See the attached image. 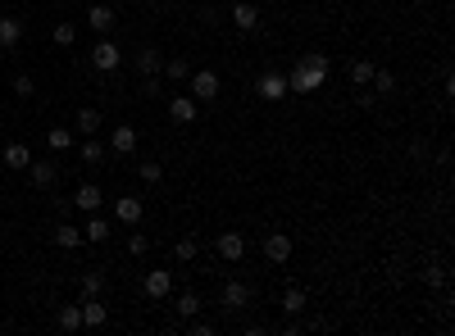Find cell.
I'll return each instance as SVG.
<instances>
[{"label": "cell", "instance_id": "cell-28", "mask_svg": "<svg viewBox=\"0 0 455 336\" xmlns=\"http://www.w3.org/2000/svg\"><path fill=\"white\" fill-rule=\"evenodd\" d=\"M46 146H51V151H73V132L69 128H51L46 132Z\"/></svg>", "mask_w": 455, "mask_h": 336}, {"label": "cell", "instance_id": "cell-20", "mask_svg": "<svg viewBox=\"0 0 455 336\" xmlns=\"http://www.w3.org/2000/svg\"><path fill=\"white\" fill-rule=\"evenodd\" d=\"M73 128H78L82 136H96V132H101V109H78V118H73Z\"/></svg>", "mask_w": 455, "mask_h": 336}, {"label": "cell", "instance_id": "cell-13", "mask_svg": "<svg viewBox=\"0 0 455 336\" xmlns=\"http://www.w3.org/2000/svg\"><path fill=\"white\" fill-rule=\"evenodd\" d=\"M19 41H23L19 14H0V51H19Z\"/></svg>", "mask_w": 455, "mask_h": 336}, {"label": "cell", "instance_id": "cell-22", "mask_svg": "<svg viewBox=\"0 0 455 336\" xmlns=\"http://www.w3.org/2000/svg\"><path fill=\"white\" fill-rule=\"evenodd\" d=\"M159 73H164L169 82H187V78H191V64H187L182 55H174V59H164V68H159Z\"/></svg>", "mask_w": 455, "mask_h": 336}, {"label": "cell", "instance_id": "cell-16", "mask_svg": "<svg viewBox=\"0 0 455 336\" xmlns=\"http://www.w3.org/2000/svg\"><path fill=\"white\" fill-rule=\"evenodd\" d=\"M114 19H119V14H114L109 5H91V9H87V28H91L96 36H105L109 28H114Z\"/></svg>", "mask_w": 455, "mask_h": 336}, {"label": "cell", "instance_id": "cell-3", "mask_svg": "<svg viewBox=\"0 0 455 336\" xmlns=\"http://www.w3.org/2000/svg\"><path fill=\"white\" fill-rule=\"evenodd\" d=\"M119 64H123V51L109 41V36H101V41L91 46V68H96V73H114Z\"/></svg>", "mask_w": 455, "mask_h": 336}, {"label": "cell", "instance_id": "cell-26", "mask_svg": "<svg viewBox=\"0 0 455 336\" xmlns=\"http://www.w3.org/2000/svg\"><path fill=\"white\" fill-rule=\"evenodd\" d=\"M369 86H374V96H391V91H396V78H391L387 68H374V78H369Z\"/></svg>", "mask_w": 455, "mask_h": 336}, {"label": "cell", "instance_id": "cell-7", "mask_svg": "<svg viewBox=\"0 0 455 336\" xmlns=\"http://www.w3.org/2000/svg\"><path fill=\"white\" fill-rule=\"evenodd\" d=\"M28 178H32L36 191H51L55 178H59V168L51 164V159H32V164H28Z\"/></svg>", "mask_w": 455, "mask_h": 336}, {"label": "cell", "instance_id": "cell-21", "mask_svg": "<svg viewBox=\"0 0 455 336\" xmlns=\"http://www.w3.org/2000/svg\"><path fill=\"white\" fill-rule=\"evenodd\" d=\"M82 241H109V218H101V209L87 218V228H82Z\"/></svg>", "mask_w": 455, "mask_h": 336}, {"label": "cell", "instance_id": "cell-35", "mask_svg": "<svg viewBox=\"0 0 455 336\" xmlns=\"http://www.w3.org/2000/svg\"><path fill=\"white\" fill-rule=\"evenodd\" d=\"M105 291V273H82V295H101Z\"/></svg>", "mask_w": 455, "mask_h": 336}, {"label": "cell", "instance_id": "cell-23", "mask_svg": "<svg viewBox=\"0 0 455 336\" xmlns=\"http://www.w3.org/2000/svg\"><path fill=\"white\" fill-rule=\"evenodd\" d=\"M55 322H59V332H78L82 327V305H64Z\"/></svg>", "mask_w": 455, "mask_h": 336}, {"label": "cell", "instance_id": "cell-38", "mask_svg": "<svg viewBox=\"0 0 455 336\" xmlns=\"http://www.w3.org/2000/svg\"><path fill=\"white\" fill-rule=\"evenodd\" d=\"M146 5H159V0H146Z\"/></svg>", "mask_w": 455, "mask_h": 336}, {"label": "cell", "instance_id": "cell-31", "mask_svg": "<svg viewBox=\"0 0 455 336\" xmlns=\"http://www.w3.org/2000/svg\"><path fill=\"white\" fill-rule=\"evenodd\" d=\"M369 78H374V64L369 59H351V86H369Z\"/></svg>", "mask_w": 455, "mask_h": 336}, {"label": "cell", "instance_id": "cell-1", "mask_svg": "<svg viewBox=\"0 0 455 336\" xmlns=\"http://www.w3.org/2000/svg\"><path fill=\"white\" fill-rule=\"evenodd\" d=\"M328 55L324 51H305L296 64H291V73H287V91H296V96H314L319 86L328 82Z\"/></svg>", "mask_w": 455, "mask_h": 336}, {"label": "cell", "instance_id": "cell-14", "mask_svg": "<svg viewBox=\"0 0 455 336\" xmlns=\"http://www.w3.org/2000/svg\"><path fill=\"white\" fill-rule=\"evenodd\" d=\"M114 218L128 223V228H137V223H141V195H119V200H114Z\"/></svg>", "mask_w": 455, "mask_h": 336}, {"label": "cell", "instance_id": "cell-10", "mask_svg": "<svg viewBox=\"0 0 455 336\" xmlns=\"http://www.w3.org/2000/svg\"><path fill=\"white\" fill-rule=\"evenodd\" d=\"M219 305H224V309H246V305H251V286H246V282H224Z\"/></svg>", "mask_w": 455, "mask_h": 336}, {"label": "cell", "instance_id": "cell-37", "mask_svg": "<svg viewBox=\"0 0 455 336\" xmlns=\"http://www.w3.org/2000/svg\"><path fill=\"white\" fill-rule=\"evenodd\" d=\"M14 96H23V101H28V96H32V78H14Z\"/></svg>", "mask_w": 455, "mask_h": 336}, {"label": "cell", "instance_id": "cell-11", "mask_svg": "<svg viewBox=\"0 0 455 336\" xmlns=\"http://www.w3.org/2000/svg\"><path fill=\"white\" fill-rule=\"evenodd\" d=\"M109 151H114V155H132V151H137V128H132V123H119V128L109 132Z\"/></svg>", "mask_w": 455, "mask_h": 336}, {"label": "cell", "instance_id": "cell-17", "mask_svg": "<svg viewBox=\"0 0 455 336\" xmlns=\"http://www.w3.org/2000/svg\"><path fill=\"white\" fill-rule=\"evenodd\" d=\"M105 305H101V295H82V327H105Z\"/></svg>", "mask_w": 455, "mask_h": 336}, {"label": "cell", "instance_id": "cell-15", "mask_svg": "<svg viewBox=\"0 0 455 336\" xmlns=\"http://www.w3.org/2000/svg\"><path fill=\"white\" fill-rule=\"evenodd\" d=\"M137 68H141V78H159V68H164L159 46H141V51H137Z\"/></svg>", "mask_w": 455, "mask_h": 336}, {"label": "cell", "instance_id": "cell-18", "mask_svg": "<svg viewBox=\"0 0 455 336\" xmlns=\"http://www.w3.org/2000/svg\"><path fill=\"white\" fill-rule=\"evenodd\" d=\"M169 118L174 123H196V101L191 96H169Z\"/></svg>", "mask_w": 455, "mask_h": 336}, {"label": "cell", "instance_id": "cell-2", "mask_svg": "<svg viewBox=\"0 0 455 336\" xmlns=\"http://www.w3.org/2000/svg\"><path fill=\"white\" fill-rule=\"evenodd\" d=\"M187 86H191V101L201 105V101H214V96H219V86H224V82H219V73H214V68H201V73L191 68Z\"/></svg>", "mask_w": 455, "mask_h": 336}, {"label": "cell", "instance_id": "cell-9", "mask_svg": "<svg viewBox=\"0 0 455 336\" xmlns=\"http://www.w3.org/2000/svg\"><path fill=\"white\" fill-rule=\"evenodd\" d=\"M214 250H219V259H228V264H237V259L246 255V236L241 232H224L214 241Z\"/></svg>", "mask_w": 455, "mask_h": 336}, {"label": "cell", "instance_id": "cell-30", "mask_svg": "<svg viewBox=\"0 0 455 336\" xmlns=\"http://www.w3.org/2000/svg\"><path fill=\"white\" fill-rule=\"evenodd\" d=\"M51 41H55V46H73V41H78V28H73L69 19L55 23V28H51Z\"/></svg>", "mask_w": 455, "mask_h": 336}, {"label": "cell", "instance_id": "cell-33", "mask_svg": "<svg viewBox=\"0 0 455 336\" xmlns=\"http://www.w3.org/2000/svg\"><path fill=\"white\" fill-rule=\"evenodd\" d=\"M105 159V146L96 141V136H87V141H82V164H101Z\"/></svg>", "mask_w": 455, "mask_h": 336}, {"label": "cell", "instance_id": "cell-29", "mask_svg": "<svg viewBox=\"0 0 455 336\" xmlns=\"http://www.w3.org/2000/svg\"><path fill=\"white\" fill-rule=\"evenodd\" d=\"M55 245H64V250H73V245H82V228H69V223H59V232H55Z\"/></svg>", "mask_w": 455, "mask_h": 336}, {"label": "cell", "instance_id": "cell-34", "mask_svg": "<svg viewBox=\"0 0 455 336\" xmlns=\"http://www.w3.org/2000/svg\"><path fill=\"white\" fill-rule=\"evenodd\" d=\"M419 282H424V286H446V268H441V264H428V268H419Z\"/></svg>", "mask_w": 455, "mask_h": 336}, {"label": "cell", "instance_id": "cell-25", "mask_svg": "<svg viewBox=\"0 0 455 336\" xmlns=\"http://www.w3.org/2000/svg\"><path fill=\"white\" fill-rule=\"evenodd\" d=\"M196 250H201V245H196V236H178V241H174V259H178V264H191Z\"/></svg>", "mask_w": 455, "mask_h": 336}, {"label": "cell", "instance_id": "cell-5", "mask_svg": "<svg viewBox=\"0 0 455 336\" xmlns=\"http://www.w3.org/2000/svg\"><path fill=\"white\" fill-rule=\"evenodd\" d=\"M255 96H260V101H282V96H287V78H282V73H260V78H255Z\"/></svg>", "mask_w": 455, "mask_h": 336}, {"label": "cell", "instance_id": "cell-27", "mask_svg": "<svg viewBox=\"0 0 455 336\" xmlns=\"http://www.w3.org/2000/svg\"><path fill=\"white\" fill-rule=\"evenodd\" d=\"M174 309H178V314H182V318H196V314H201V295H196V291H182V295H178V305H174Z\"/></svg>", "mask_w": 455, "mask_h": 336}, {"label": "cell", "instance_id": "cell-32", "mask_svg": "<svg viewBox=\"0 0 455 336\" xmlns=\"http://www.w3.org/2000/svg\"><path fill=\"white\" fill-rule=\"evenodd\" d=\"M137 173H141V182H159V178H164V164H159V159H141V164H137Z\"/></svg>", "mask_w": 455, "mask_h": 336}, {"label": "cell", "instance_id": "cell-12", "mask_svg": "<svg viewBox=\"0 0 455 336\" xmlns=\"http://www.w3.org/2000/svg\"><path fill=\"white\" fill-rule=\"evenodd\" d=\"M169 291H174V273H169V268H151V273H146V295H151V300H164Z\"/></svg>", "mask_w": 455, "mask_h": 336}, {"label": "cell", "instance_id": "cell-4", "mask_svg": "<svg viewBox=\"0 0 455 336\" xmlns=\"http://www.w3.org/2000/svg\"><path fill=\"white\" fill-rule=\"evenodd\" d=\"M228 19H232V28L255 32V28H260V5H251V0H237V5L228 9Z\"/></svg>", "mask_w": 455, "mask_h": 336}, {"label": "cell", "instance_id": "cell-36", "mask_svg": "<svg viewBox=\"0 0 455 336\" xmlns=\"http://www.w3.org/2000/svg\"><path fill=\"white\" fill-rule=\"evenodd\" d=\"M146 250H151V236H146V232H132V236H128V255L141 259Z\"/></svg>", "mask_w": 455, "mask_h": 336}, {"label": "cell", "instance_id": "cell-19", "mask_svg": "<svg viewBox=\"0 0 455 336\" xmlns=\"http://www.w3.org/2000/svg\"><path fill=\"white\" fill-rule=\"evenodd\" d=\"M73 205H78V209H87V214H96V209H101V186L82 182L78 191H73Z\"/></svg>", "mask_w": 455, "mask_h": 336}, {"label": "cell", "instance_id": "cell-6", "mask_svg": "<svg viewBox=\"0 0 455 336\" xmlns=\"http://www.w3.org/2000/svg\"><path fill=\"white\" fill-rule=\"evenodd\" d=\"M264 259L269 264H287L291 259V236L287 232H269L264 236Z\"/></svg>", "mask_w": 455, "mask_h": 336}, {"label": "cell", "instance_id": "cell-24", "mask_svg": "<svg viewBox=\"0 0 455 336\" xmlns=\"http://www.w3.org/2000/svg\"><path fill=\"white\" fill-rule=\"evenodd\" d=\"M301 309H305V291H301V286H287V291H282V314L296 318Z\"/></svg>", "mask_w": 455, "mask_h": 336}, {"label": "cell", "instance_id": "cell-8", "mask_svg": "<svg viewBox=\"0 0 455 336\" xmlns=\"http://www.w3.org/2000/svg\"><path fill=\"white\" fill-rule=\"evenodd\" d=\"M0 164L5 168H14V173H28V164H32V151L23 141H9L5 151H0Z\"/></svg>", "mask_w": 455, "mask_h": 336}]
</instances>
